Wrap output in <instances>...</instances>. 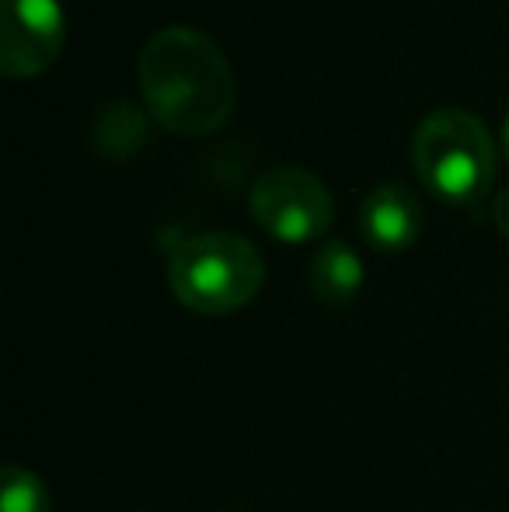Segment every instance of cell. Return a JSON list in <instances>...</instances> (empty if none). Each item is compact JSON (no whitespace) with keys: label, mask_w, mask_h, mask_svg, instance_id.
Instances as JSON below:
<instances>
[{"label":"cell","mask_w":509,"mask_h":512,"mask_svg":"<svg viewBox=\"0 0 509 512\" xmlns=\"http://www.w3.org/2000/svg\"><path fill=\"white\" fill-rule=\"evenodd\" d=\"M147 112L178 136H206L231 119L238 81L224 49L192 25L157 28L136 56Z\"/></svg>","instance_id":"1"},{"label":"cell","mask_w":509,"mask_h":512,"mask_svg":"<svg viewBox=\"0 0 509 512\" xmlns=\"http://www.w3.org/2000/svg\"><path fill=\"white\" fill-rule=\"evenodd\" d=\"M265 283L262 251L231 230H203L178 241L168 255V286L178 304L206 317L234 314Z\"/></svg>","instance_id":"2"},{"label":"cell","mask_w":509,"mask_h":512,"mask_svg":"<svg viewBox=\"0 0 509 512\" xmlns=\"http://www.w3.org/2000/svg\"><path fill=\"white\" fill-rule=\"evenodd\" d=\"M412 164L433 196L454 206L482 203L496 182V140L475 112L443 105L415 126Z\"/></svg>","instance_id":"3"},{"label":"cell","mask_w":509,"mask_h":512,"mask_svg":"<svg viewBox=\"0 0 509 512\" xmlns=\"http://www.w3.org/2000/svg\"><path fill=\"white\" fill-rule=\"evenodd\" d=\"M248 206H252L258 227L286 244L321 237L332 227L335 216V203L325 182L307 168H293V164L262 171L248 192Z\"/></svg>","instance_id":"4"},{"label":"cell","mask_w":509,"mask_h":512,"mask_svg":"<svg viewBox=\"0 0 509 512\" xmlns=\"http://www.w3.org/2000/svg\"><path fill=\"white\" fill-rule=\"evenodd\" d=\"M63 49L60 0H0V70L35 77Z\"/></svg>","instance_id":"5"},{"label":"cell","mask_w":509,"mask_h":512,"mask_svg":"<svg viewBox=\"0 0 509 512\" xmlns=\"http://www.w3.org/2000/svg\"><path fill=\"white\" fill-rule=\"evenodd\" d=\"M360 230L374 248L405 251L422 234V203L405 182H381L363 196Z\"/></svg>","instance_id":"6"},{"label":"cell","mask_w":509,"mask_h":512,"mask_svg":"<svg viewBox=\"0 0 509 512\" xmlns=\"http://www.w3.org/2000/svg\"><path fill=\"white\" fill-rule=\"evenodd\" d=\"M363 276H367V269H363V258L356 255V248L335 237V241L321 244L318 255L311 258L307 286L325 307H346L363 290Z\"/></svg>","instance_id":"7"},{"label":"cell","mask_w":509,"mask_h":512,"mask_svg":"<svg viewBox=\"0 0 509 512\" xmlns=\"http://www.w3.org/2000/svg\"><path fill=\"white\" fill-rule=\"evenodd\" d=\"M147 140V115L129 98L105 102L95 115V147L112 161H126Z\"/></svg>","instance_id":"8"},{"label":"cell","mask_w":509,"mask_h":512,"mask_svg":"<svg viewBox=\"0 0 509 512\" xmlns=\"http://www.w3.org/2000/svg\"><path fill=\"white\" fill-rule=\"evenodd\" d=\"M0 512H53V495L35 471L7 464L0 471Z\"/></svg>","instance_id":"9"},{"label":"cell","mask_w":509,"mask_h":512,"mask_svg":"<svg viewBox=\"0 0 509 512\" xmlns=\"http://www.w3.org/2000/svg\"><path fill=\"white\" fill-rule=\"evenodd\" d=\"M492 220H496L499 234L509 237V185L506 189H499L496 199H492Z\"/></svg>","instance_id":"10"},{"label":"cell","mask_w":509,"mask_h":512,"mask_svg":"<svg viewBox=\"0 0 509 512\" xmlns=\"http://www.w3.org/2000/svg\"><path fill=\"white\" fill-rule=\"evenodd\" d=\"M503 154H506V164H509V112H506V122H503Z\"/></svg>","instance_id":"11"}]
</instances>
